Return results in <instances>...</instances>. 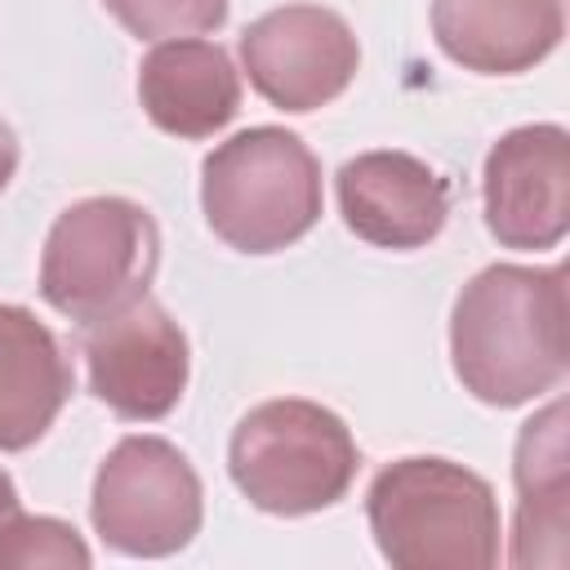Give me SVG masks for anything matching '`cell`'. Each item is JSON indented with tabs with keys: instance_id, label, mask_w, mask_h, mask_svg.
I'll return each instance as SVG.
<instances>
[{
	"instance_id": "6da1fadb",
	"label": "cell",
	"mask_w": 570,
	"mask_h": 570,
	"mask_svg": "<svg viewBox=\"0 0 570 570\" xmlns=\"http://www.w3.org/2000/svg\"><path fill=\"white\" fill-rule=\"evenodd\" d=\"M450 356L485 405H521L552 392L570 361V307L561 267H485L454 303Z\"/></svg>"
},
{
	"instance_id": "7a4b0ae2",
	"label": "cell",
	"mask_w": 570,
	"mask_h": 570,
	"mask_svg": "<svg viewBox=\"0 0 570 570\" xmlns=\"http://www.w3.org/2000/svg\"><path fill=\"white\" fill-rule=\"evenodd\" d=\"M370 530L401 570H485L499 561L490 485L450 459H401L370 485Z\"/></svg>"
},
{
	"instance_id": "3957f363",
	"label": "cell",
	"mask_w": 570,
	"mask_h": 570,
	"mask_svg": "<svg viewBox=\"0 0 570 570\" xmlns=\"http://www.w3.org/2000/svg\"><path fill=\"white\" fill-rule=\"evenodd\" d=\"M200 200L214 236L240 254H272L321 218V165L289 129H245L209 151Z\"/></svg>"
},
{
	"instance_id": "277c9868",
	"label": "cell",
	"mask_w": 570,
	"mask_h": 570,
	"mask_svg": "<svg viewBox=\"0 0 570 570\" xmlns=\"http://www.w3.org/2000/svg\"><path fill=\"white\" fill-rule=\"evenodd\" d=\"M232 481L276 517H303L338 503L356 476V441L338 414L316 401H263L232 432Z\"/></svg>"
},
{
	"instance_id": "5b68a950",
	"label": "cell",
	"mask_w": 570,
	"mask_h": 570,
	"mask_svg": "<svg viewBox=\"0 0 570 570\" xmlns=\"http://www.w3.org/2000/svg\"><path fill=\"white\" fill-rule=\"evenodd\" d=\"M160 258V232L151 214L120 196H94L71 205L40 263V294L71 321H98L129 298H142Z\"/></svg>"
},
{
	"instance_id": "8992f818",
	"label": "cell",
	"mask_w": 570,
	"mask_h": 570,
	"mask_svg": "<svg viewBox=\"0 0 570 570\" xmlns=\"http://www.w3.org/2000/svg\"><path fill=\"white\" fill-rule=\"evenodd\" d=\"M94 530L129 557H169L200 530V481L160 436H125L94 481Z\"/></svg>"
},
{
	"instance_id": "52a82bcc",
	"label": "cell",
	"mask_w": 570,
	"mask_h": 570,
	"mask_svg": "<svg viewBox=\"0 0 570 570\" xmlns=\"http://www.w3.org/2000/svg\"><path fill=\"white\" fill-rule=\"evenodd\" d=\"M85 365L94 396L120 419H165L187 387V338L160 303L129 298L89 321Z\"/></svg>"
},
{
	"instance_id": "ba28073f",
	"label": "cell",
	"mask_w": 570,
	"mask_h": 570,
	"mask_svg": "<svg viewBox=\"0 0 570 570\" xmlns=\"http://www.w3.org/2000/svg\"><path fill=\"white\" fill-rule=\"evenodd\" d=\"M240 58L267 102L285 111H312L352 85L361 49L338 13L316 4H285L249 22L240 36Z\"/></svg>"
},
{
	"instance_id": "9c48e42d",
	"label": "cell",
	"mask_w": 570,
	"mask_h": 570,
	"mask_svg": "<svg viewBox=\"0 0 570 570\" xmlns=\"http://www.w3.org/2000/svg\"><path fill=\"white\" fill-rule=\"evenodd\" d=\"M485 223L508 249H552L570 223V142L557 125H525L485 156Z\"/></svg>"
},
{
	"instance_id": "30bf717a",
	"label": "cell",
	"mask_w": 570,
	"mask_h": 570,
	"mask_svg": "<svg viewBox=\"0 0 570 570\" xmlns=\"http://www.w3.org/2000/svg\"><path fill=\"white\" fill-rule=\"evenodd\" d=\"M343 223L383 249L428 245L450 214V187L405 151H365L338 169Z\"/></svg>"
},
{
	"instance_id": "8fae6325",
	"label": "cell",
	"mask_w": 570,
	"mask_h": 570,
	"mask_svg": "<svg viewBox=\"0 0 570 570\" xmlns=\"http://www.w3.org/2000/svg\"><path fill=\"white\" fill-rule=\"evenodd\" d=\"M441 49L468 71L512 76L561 40V0H432Z\"/></svg>"
},
{
	"instance_id": "7c38bea8",
	"label": "cell",
	"mask_w": 570,
	"mask_h": 570,
	"mask_svg": "<svg viewBox=\"0 0 570 570\" xmlns=\"http://www.w3.org/2000/svg\"><path fill=\"white\" fill-rule=\"evenodd\" d=\"M147 116L178 138H209L240 107L232 58L209 40H160L138 67Z\"/></svg>"
},
{
	"instance_id": "4fadbf2b",
	"label": "cell",
	"mask_w": 570,
	"mask_h": 570,
	"mask_svg": "<svg viewBox=\"0 0 570 570\" xmlns=\"http://www.w3.org/2000/svg\"><path fill=\"white\" fill-rule=\"evenodd\" d=\"M71 396L58 338L27 312L0 303V450L36 445Z\"/></svg>"
},
{
	"instance_id": "5bb4252c",
	"label": "cell",
	"mask_w": 570,
	"mask_h": 570,
	"mask_svg": "<svg viewBox=\"0 0 570 570\" xmlns=\"http://www.w3.org/2000/svg\"><path fill=\"white\" fill-rule=\"evenodd\" d=\"M517 566H566L570 485H566V410L548 405L517 441Z\"/></svg>"
},
{
	"instance_id": "9a60e30c",
	"label": "cell",
	"mask_w": 570,
	"mask_h": 570,
	"mask_svg": "<svg viewBox=\"0 0 570 570\" xmlns=\"http://www.w3.org/2000/svg\"><path fill=\"white\" fill-rule=\"evenodd\" d=\"M102 4L138 40L200 36L227 18V0H102Z\"/></svg>"
},
{
	"instance_id": "2e32d148",
	"label": "cell",
	"mask_w": 570,
	"mask_h": 570,
	"mask_svg": "<svg viewBox=\"0 0 570 570\" xmlns=\"http://www.w3.org/2000/svg\"><path fill=\"white\" fill-rule=\"evenodd\" d=\"M9 566H89L80 534L53 517H13L0 530V570Z\"/></svg>"
},
{
	"instance_id": "e0dca14e",
	"label": "cell",
	"mask_w": 570,
	"mask_h": 570,
	"mask_svg": "<svg viewBox=\"0 0 570 570\" xmlns=\"http://www.w3.org/2000/svg\"><path fill=\"white\" fill-rule=\"evenodd\" d=\"M13 169H18V142H13V129L0 120V191L13 178Z\"/></svg>"
},
{
	"instance_id": "ac0fdd59",
	"label": "cell",
	"mask_w": 570,
	"mask_h": 570,
	"mask_svg": "<svg viewBox=\"0 0 570 570\" xmlns=\"http://www.w3.org/2000/svg\"><path fill=\"white\" fill-rule=\"evenodd\" d=\"M13 517H18V490H13V481L0 472V530H4Z\"/></svg>"
}]
</instances>
